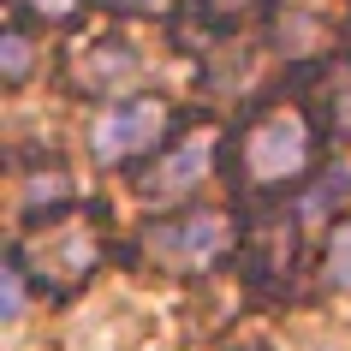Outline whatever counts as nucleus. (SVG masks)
<instances>
[{
	"label": "nucleus",
	"mask_w": 351,
	"mask_h": 351,
	"mask_svg": "<svg viewBox=\"0 0 351 351\" xmlns=\"http://www.w3.org/2000/svg\"><path fill=\"white\" fill-rule=\"evenodd\" d=\"M161 125H167L161 101H125V108H108L101 119H95L90 149L101 155V161H125V155H137L143 143H155V131H161Z\"/></svg>",
	"instance_id": "nucleus-2"
},
{
	"label": "nucleus",
	"mask_w": 351,
	"mask_h": 351,
	"mask_svg": "<svg viewBox=\"0 0 351 351\" xmlns=\"http://www.w3.org/2000/svg\"><path fill=\"white\" fill-rule=\"evenodd\" d=\"M19 310H24V274L6 268V322H19Z\"/></svg>",
	"instance_id": "nucleus-7"
},
{
	"label": "nucleus",
	"mask_w": 351,
	"mask_h": 351,
	"mask_svg": "<svg viewBox=\"0 0 351 351\" xmlns=\"http://www.w3.org/2000/svg\"><path fill=\"white\" fill-rule=\"evenodd\" d=\"M30 72V42L19 30H6V77H24Z\"/></svg>",
	"instance_id": "nucleus-6"
},
{
	"label": "nucleus",
	"mask_w": 351,
	"mask_h": 351,
	"mask_svg": "<svg viewBox=\"0 0 351 351\" xmlns=\"http://www.w3.org/2000/svg\"><path fill=\"white\" fill-rule=\"evenodd\" d=\"M143 244L155 256H167L173 268H208V262L226 250V221L221 215H191V221H179V226H155Z\"/></svg>",
	"instance_id": "nucleus-3"
},
{
	"label": "nucleus",
	"mask_w": 351,
	"mask_h": 351,
	"mask_svg": "<svg viewBox=\"0 0 351 351\" xmlns=\"http://www.w3.org/2000/svg\"><path fill=\"white\" fill-rule=\"evenodd\" d=\"M328 280L333 286H351V221H339V232L328 244Z\"/></svg>",
	"instance_id": "nucleus-5"
},
{
	"label": "nucleus",
	"mask_w": 351,
	"mask_h": 351,
	"mask_svg": "<svg viewBox=\"0 0 351 351\" xmlns=\"http://www.w3.org/2000/svg\"><path fill=\"white\" fill-rule=\"evenodd\" d=\"M30 6H42V12H48V19H66V12H72L77 0H30Z\"/></svg>",
	"instance_id": "nucleus-8"
},
{
	"label": "nucleus",
	"mask_w": 351,
	"mask_h": 351,
	"mask_svg": "<svg viewBox=\"0 0 351 351\" xmlns=\"http://www.w3.org/2000/svg\"><path fill=\"white\" fill-rule=\"evenodd\" d=\"M125 6H149V12H161L167 0H125Z\"/></svg>",
	"instance_id": "nucleus-9"
},
{
	"label": "nucleus",
	"mask_w": 351,
	"mask_h": 351,
	"mask_svg": "<svg viewBox=\"0 0 351 351\" xmlns=\"http://www.w3.org/2000/svg\"><path fill=\"white\" fill-rule=\"evenodd\" d=\"M203 167H208V137H197V143L173 149V161H161L149 173V191H155V197H179V191H191L203 179Z\"/></svg>",
	"instance_id": "nucleus-4"
},
{
	"label": "nucleus",
	"mask_w": 351,
	"mask_h": 351,
	"mask_svg": "<svg viewBox=\"0 0 351 351\" xmlns=\"http://www.w3.org/2000/svg\"><path fill=\"white\" fill-rule=\"evenodd\" d=\"M304 161H310V131H304L298 113L262 119L250 131V143H244V167L256 179H292V173H304Z\"/></svg>",
	"instance_id": "nucleus-1"
}]
</instances>
